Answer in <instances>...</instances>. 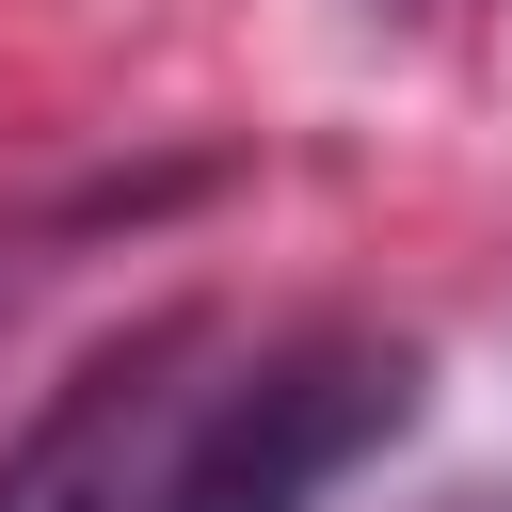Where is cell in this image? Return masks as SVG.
Instances as JSON below:
<instances>
[{"mask_svg":"<svg viewBox=\"0 0 512 512\" xmlns=\"http://www.w3.org/2000/svg\"><path fill=\"white\" fill-rule=\"evenodd\" d=\"M432 512H512V496H432Z\"/></svg>","mask_w":512,"mask_h":512,"instance_id":"cell-3","label":"cell"},{"mask_svg":"<svg viewBox=\"0 0 512 512\" xmlns=\"http://www.w3.org/2000/svg\"><path fill=\"white\" fill-rule=\"evenodd\" d=\"M224 336L208 320H144V336H112L96 368H64V400L16 432V464H0V512H128V480H144V448H160V416L192 400V368H208Z\"/></svg>","mask_w":512,"mask_h":512,"instance_id":"cell-2","label":"cell"},{"mask_svg":"<svg viewBox=\"0 0 512 512\" xmlns=\"http://www.w3.org/2000/svg\"><path fill=\"white\" fill-rule=\"evenodd\" d=\"M416 432V336L368 320H288L256 352H208L192 400L160 416L128 512H320L368 448Z\"/></svg>","mask_w":512,"mask_h":512,"instance_id":"cell-1","label":"cell"}]
</instances>
